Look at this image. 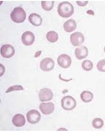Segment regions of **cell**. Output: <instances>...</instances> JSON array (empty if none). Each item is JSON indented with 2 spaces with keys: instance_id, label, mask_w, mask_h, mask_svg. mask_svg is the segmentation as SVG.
<instances>
[{
  "instance_id": "obj_24",
  "label": "cell",
  "mask_w": 105,
  "mask_h": 134,
  "mask_svg": "<svg viewBox=\"0 0 105 134\" xmlns=\"http://www.w3.org/2000/svg\"><path fill=\"white\" fill-rule=\"evenodd\" d=\"M104 52H105V48H104Z\"/></svg>"
},
{
  "instance_id": "obj_5",
  "label": "cell",
  "mask_w": 105,
  "mask_h": 134,
  "mask_svg": "<svg viewBox=\"0 0 105 134\" xmlns=\"http://www.w3.org/2000/svg\"><path fill=\"white\" fill-rule=\"evenodd\" d=\"M26 117L28 122L32 124H35L39 122L41 118L39 112L35 109L30 110L26 114Z\"/></svg>"
},
{
  "instance_id": "obj_14",
  "label": "cell",
  "mask_w": 105,
  "mask_h": 134,
  "mask_svg": "<svg viewBox=\"0 0 105 134\" xmlns=\"http://www.w3.org/2000/svg\"><path fill=\"white\" fill-rule=\"evenodd\" d=\"M63 27L65 31L70 33L75 30L77 27V24L74 19H71L65 23Z\"/></svg>"
},
{
  "instance_id": "obj_16",
  "label": "cell",
  "mask_w": 105,
  "mask_h": 134,
  "mask_svg": "<svg viewBox=\"0 0 105 134\" xmlns=\"http://www.w3.org/2000/svg\"><path fill=\"white\" fill-rule=\"evenodd\" d=\"M80 97L83 102L89 103L93 99V94L90 91H83L81 93Z\"/></svg>"
},
{
  "instance_id": "obj_19",
  "label": "cell",
  "mask_w": 105,
  "mask_h": 134,
  "mask_svg": "<svg viewBox=\"0 0 105 134\" xmlns=\"http://www.w3.org/2000/svg\"><path fill=\"white\" fill-rule=\"evenodd\" d=\"M92 125L94 128H101L104 125V121L99 118H96L92 121Z\"/></svg>"
},
{
  "instance_id": "obj_11",
  "label": "cell",
  "mask_w": 105,
  "mask_h": 134,
  "mask_svg": "<svg viewBox=\"0 0 105 134\" xmlns=\"http://www.w3.org/2000/svg\"><path fill=\"white\" fill-rule=\"evenodd\" d=\"M39 108L43 114L48 115L54 111L55 105L52 103H42L40 105Z\"/></svg>"
},
{
  "instance_id": "obj_12",
  "label": "cell",
  "mask_w": 105,
  "mask_h": 134,
  "mask_svg": "<svg viewBox=\"0 0 105 134\" xmlns=\"http://www.w3.org/2000/svg\"><path fill=\"white\" fill-rule=\"evenodd\" d=\"M88 49L85 46L77 48L75 50L76 57L79 60H82L86 58L88 55Z\"/></svg>"
},
{
  "instance_id": "obj_17",
  "label": "cell",
  "mask_w": 105,
  "mask_h": 134,
  "mask_svg": "<svg viewBox=\"0 0 105 134\" xmlns=\"http://www.w3.org/2000/svg\"><path fill=\"white\" fill-rule=\"evenodd\" d=\"M46 37L49 42L51 43H55L58 40V35L56 32L50 31L47 33Z\"/></svg>"
},
{
  "instance_id": "obj_13",
  "label": "cell",
  "mask_w": 105,
  "mask_h": 134,
  "mask_svg": "<svg viewBox=\"0 0 105 134\" xmlns=\"http://www.w3.org/2000/svg\"><path fill=\"white\" fill-rule=\"evenodd\" d=\"M14 125L16 127H22L25 123L24 116L21 114H17L14 116L12 120Z\"/></svg>"
},
{
  "instance_id": "obj_22",
  "label": "cell",
  "mask_w": 105,
  "mask_h": 134,
  "mask_svg": "<svg viewBox=\"0 0 105 134\" xmlns=\"http://www.w3.org/2000/svg\"><path fill=\"white\" fill-rule=\"evenodd\" d=\"M24 89L22 86H11L9 88L7 91H6V93L9 92L11 91H20V90H23Z\"/></svg>"
},
{
  "instance_id": "obj_6",
  "label": "cell",
  "mask_w": 105,
  "mask_h": 134,
  "mask_svg": "<svg viewBox=\"0 0 105 134\" xmlns=\"http://www.w3.org/2000/svg\"><path fill=\"white\" fill-rule=\"evenodd\" d=\"M40 66L43 71L48 72L54 69L55 62L51 58H45L41 60Z\"/></svg>"
},
{
  "instance_id": "obj_7",
  "label": "cell",
  "mask_w": 105,
  "mask_h": 134,
  "mask_svg": "<svg viewBox=\"0 0 105 134\" xmlns=\"http://www.w3.org/2000/svg\"><path fill=\"white\" fill-rule=\"evenodd\" d=\"M38 96L40 101L46 102L51 100L54 96V94L50 89L44 88L40 91Z\"/></svg>"
},
{
  "instance_id": "obj_3",
  "label": "cell",
  "mask_w": 105,
  "mask_h": 134,
  "mask_svg": "<svg viewBox=\"0 0 105 134\" xmlns=\"http://www.w3.org/2000/svg\"><path fill=\"white\" fill-rule=\"evenodd\" d=\"M61 106L64 110H73L76 106V101L75 99L70 96H65L61 100Z\"/></svg>"
},
{
  "instance_id": "obj_2",
  "label": "cell",
  "mask_w": 105,
  "mask_h": 134,
  "mask_svg": "<svg viewBox=\"0 0 105 134\" xmlns=\"http://www.w3.org/2000/svg\"><path fill=\"white\" fill-rule=\"evenodd\" d=\"M26 16L24 10L20 7L14 8L10 14L12 20L16 23H21L24 22L26 19Z\"/></svg>"
},
{
  "instance_id": "obj_18",
  "label": "cell",
  "mask_w": 105,
  "mask_h": 134,
  "mask_svg": "<svg viewBox=\"0 0 105 134\" xmlns=\"http://www.w3.org/2000/svg\"><path fill=\"white\" fill-rule=\"evenodd\" d=\"M54 3L53 1H41V6L43 9L49 11L52 9Z\"/></svg>"
},
{
  "instance_id": "obj_23",
  "label": "cell",
  "mask_w": 105,
  "mask_h": 134,
  "mask_svg": "<svg viewBox=\"0 0 105 134\" xmlns=\"http://www.w3.org/2000/svg\"><path fill=\"white\" fill-rule=\"evenodd\" d=\"M77 4L80 7H84L88 4V2L87 1H76Z\"/></svg>"
},
{
  "instance_id": "obj_4",
  "label": "cell",
  "mask_w": 105,
  "mask_h": 134,
  "mask_svg": "<svg viewBox=\"0 0 105 134\" xmlns=\"http://www.w3.org/2000/svg\"><path fill=\"white\" fill-rule=\"evenodd\" d=\"M70 41L74 47L81 46L84 42L85 37L81 32H76L71 34L70 36Z\"/></svg>"
},
{
  "instance_id": "obj_10",
  "label": "cell",
  "mask_w": 105,
  "mask_h": 134,
  "mask_svg": "<svg viewBox=\"0 0 105 134\" xmlns=\"http://www.w3.org/2000/svg\"><path fill=\"white\" fill-rule=\"evenodd\" d=\"M23 43L26 46H30L35 41V36L32 32L27 31L23 34L21 37Z\"/></svg>"
},
{
  "instance_id": "obj_8",
  "label": "cell",
  "mask_w": 105,
  "mask_h": 134,
  "mask_svg": "<svg viewBox=\"0 0 105 134\" xmlns=\"http://www.w3.org/2000/svg\"><path fill=\"white\" fill-rule=\"evenodd\" d=\"M14 53V47L9 44L3 45L1 49V54L3 58H9L12 57Z\"/></svg>"
},
{
  "instance_id": "obj_15",
  "label": "cell",
  "mask_w": 105,
  "mask_h": 134,
  "mask_svg": "<svg viewBox=\"0 0 105 134\" xmlns=\"http://www.w3.org/2000/svg\"><path fill=\"white\" fill-rule=\"evenodd\" d=\"M29 20L32 24L35 26L41 25L43 22L41 17L36 13L30 14L29 17Z\"/></svg>"
},
{
  "instance_id": "obj_21",
  "label": "cell",
  "mask_w": 105,
  "mask_h": 134,
  "mask_svg": "<svg viewBox=\"0 0 105 134\" xmlns=\"http://www.w3.org/2000/svg\"><path fill=\"white\" fill-rule=\"evenodd\" d=\"M97 68L100 72H105V59L101 60L98 63Z\"/></svg>"
},
{
  "instance_id": "obj_20",
  "label": "cell",
  "mask_w": 105,
  "mask_h": 134,
  "mask_svg": "<svg viewBox=\"0 0 105 134\" xmlns=\"http://www.w3.org/2000/svg\"><path fill=\"white\" fill-rule=\"evenodd\" d=\"M82 67L85 71H90L93 69V64L92 62L90 60H85L82 64Z\"/></svg>"
},
{
  "instance_id": "obj_9",
  "label": "cell",
  "mask_w": 105,
  "mask_h": 134,
  "mask_svg": "<svg viewBox=\"0 0 105 134\" xmlns=\"http://www.w3.org/2000/svg\"><path fill=\"white\" fill-rule=\"evenodd\" d=\"M57 62L60 66L64 68L67 69L71 65V58L66 54H62L59 56Z\"/></svg>"
},
{
  "instance_id": "obj_1",
  "label": "cell",
  "mask_w": 105,
  "mask_h": 134,
  "mask_svg": "<svg viewBox=\"0 0 105 134\" xmlns=\"http://www.w3.org/2000/svg\"><path fill=\"white\" fill-rule=\"evenodd\" d=\"M74 10L73 5L67 2H61L58 7L59 14L61 17L65 18L71 17L74 13Z\"/></svg>"
}]
</instances>
